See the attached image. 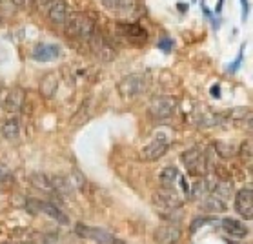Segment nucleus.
<instances>
[{"mask_svg":"<svg viewBox=\"0 0 253 244\" xmlns=\"http://www.w3.org/2000/svg\"><path fill=\"white\" fill-rule=\"evenodd\" d=\"M64 31L69 39H81V41H89V37L95 31V24L86 13H71L68 15L64 22Z\"/></svg>","mask_w":253,"mask_h":244,"instance_id":"obj_1","label":"nucleus"},{"mask_svg":"<svg viewBox=\"0 0 253 244\" xmlns=\"http://www.w3.org/2000/svg\"><path fill=\"white\" fill-rule=\"evenodd\" d=\"M182 163H184L188 173L193 177H202L206 173L208 168L211 166L208 151H202L201 148H190L182 153Z\"/></svg>","mask_w":253,"mask_h":244,"instance_id":"obj_2","label":"nucleus"},{"mask_svg":"<svg viewBox=\"0 0 253 244\" xmlns=\"http://www.w3.org/2000/svg\"><path fill=\"white\" fill-rule=\"evenodd\" d=\"M175 108H177V100L173 97H164L162 95V97H153L151 99L148 113L155 121H164V119H169L175 113Z\"/></svg>","mask_w":253,"mask_h":244,"instance_id":"obj_3","label":"nucleus"},{"mask_svg":"<svg viewBox=\"0 0 253 244\" xmlns=\"http://www.w3.org/2000/svg\"><path fill=\"white\" fill-rule=\"evenodd\" d=\"M146 91V77L144 75H127L119 82V93L124 99H135Z\"/></svg>","mask_w":253,"mask_h":244,"instance_id":"obj_4","label":"nucleus"},{"mask_svg":"<svg viewBox=\"0 0 253 244\" xmlns=\"http://www.w3.org/2000/svg\"><path fill=\"white\" fill-rule=\"evenodd\" d=\"M153 203L159 204L161 209H180L184 204V199L175 188H161L153 195Z\"/></svg>","mask_w":253,"mask_h":244,"instance_id":"obj_5","label":"nucleus"},{"mask_svg":"<svg viewBox=\"0 0 253 244\" xmlns=\"http://www.w3.org/2000/svg\"><path fill=\"white\" fill-rule=\"evenodd\" d=\"M89 47H91L93 55L100 60V62H110L115 58V49L111 47V44L106 39H104L100 33L97 31H93V35L89 37Z\"/></svg>","mask_w":253,"mask_h":244,"instance_id":"obj_6","label":"nucleus"},{"mask_svg":"<svg viewBox=\"0 0 253 244\" xmlns=\"http://www.w3.org/2000/svg\"><path fill=\"white\" fill-rule=\"evenodd\" d=\"M168 148H169V142H168L166 137H155L150 144H146L140 150V159L146 161V163H153V161H159L161 157L166 155Z\"/></svg>","mask_w":253,"mask_h":244,"instance_id":"obj_7","label":"nucleus"},{"mask_svg":"<svg viewBox=\"0 0 253 244\" xmlns=\"http://www.w3.org/2000/svg\"><path fill=\"white\" fill-rule=\"evenodd\" d=\"M235 211L246 221L253 219V190L250 186L242 188L235 195Z\"/></svg>","mask_w":253,"mask_h":244,"instance_id":"obj_8","label":"nucleus"},{"mask_svg":"<svg viewBox=\"0 0 253 244\" xmlns=\"http://www.w3.org/2000/svg\"><path fill=\"white\" fill-rule=\"evenodd\" d=\"M28 208L35 209V211H42V213H46L47 217L55 219V221L60 222V224H66V222H68V217L60 211V208H57L55 204L47 203V201H37V199H33V201L28 203Z\"/></svg>","mask_w":253,"mask_h":244,"instance_id":"obj_9","label":"nucleus"},{"mask_svg":"<svg viewBox=\"0 0 253 244\" xmlns=\"http://www.w3.org/2000/svg\"><path fill=\"white\" fill-rule=\"evenodd\" d=\"M75 232L84 239H91L97 244H111L113 243V235L108 233L102 228H93V226H84V224H77Z\"/></svg>","mask_w":253,"mask_h":244,"instance_id":"obj_10","label":"nucleus"},{"mask_svg":"<svg viewBox=\"0 0 253 244\" xmlns=\"http://www.w3.org/2000/svg\"><path fill=\"white\" fill-rule=\"evenodd\" d=\"M26 102V93L20 87H13L11 91H7L6 99H4V111L9 115H17L20 113Z\"/></svg>","mask_w":253,"mask_h":244,"instance_id":"obj_11","label":"nucleus"},{"mask_svg":"<svg viewBox=\"0 0 253 244\" xmlns=\"http://www.w3.org/2000/svg\"><path fill=\"white\" fill-rule=\"evenodd\" d=\"M226 121V115L222 113H215V111H197L193 115V122H195L199 128H213V126H219Z\"/></svg>","mask_w":253,"mask_h":244,"instance_id":"obj_12","label":"nucleus"},{"mask_svg":"<svg viewBox=\"0 0 253 244\" xmlns=\"http://www.w3.org/2000/svg\"><path fill=\"white\" fill-rule=\"evenodd\" d=\"M155 241L159 244H177L180 241V228L177 224H166L155 230Z\"/></svg>","mask_w":253,"mask_h":244,"instance_id":"obj_13","label":"nucleus"},{"mask_svg":"<svg viewBox=\"0 0 253 244\" xmlns=\"http://www.w3.org/2000/svg\"><path fill=\"white\" fill-rule=\"evenodd\" d=\"M220 226H222V230H224V232L233 239H244V237L250 235V228H248L244 222L237 221V219H231V217L222 219Z\"/></svg>","mask_w":253,"mask_h":244,"instance_id":"obj_14","label":"nucleus"},{"mask_svg":"<svg viewBox=\"0 0 253 244\" xmlns=\"http://www.w3.org/2000/svg\"><path fill=\"white\" fill-rule=\"evenodd\" d=\"M47 17L53 24H64L68 18V2L66 0H51L47 4Z\"/></svg>","mask_w":253,"mask_h":244,"instance_id":"obj_15","label":"nucleus"},{"mask_svg":"<svg viewBox=\"0 0 253 244\" xmlns=\"http://www.w3.org/2000/svg\"><path fill=\"white\" fill-rule=\"evenodd\" d=\"M60 57V47L55 44H39L33 49V58L37 62H49Z\"/></svg>","mask_w":253,"mask_h":244,"instance_id":"obj_16","label":"nucleus"},{"mask_svg":"<svg viewBox=\"0 0 253 244\" xmlns=\"http://www.w3.org/2000/svg\"><path fill=\"white\" fill-rule=\"evenodd\" d=\"M119 29H121V33L127 39H131L135 42H142L148 39V31L142 28V26H138V24H133V22H124V24H119Z\"/></svg>","mask_w":253,"mask_h":244,"instance_id":"obj_17","label":"nucleus"},{"mask_svg":"<svg viewBox=\"0 0 253 244\" xmlns=\"http://www.w3.org/2000/svg\"><path fill=\"white\" fill-rule=\"evenodd\" d=\"M58 87V75L55 71H49L41 79V95L44 99H53Z\"/></svg>","mask_w":253,"mask_h":244,"instance_id":"obj_18","label":"nucleus"},{"mask_svg":"<svg viewBox=\"0 0 253 244\" xmlns=\"http://www.w3.org/2000/svg\"><path fill=\"white\" fill-rule=\"evenodd\" d=\"M211 190H213V182L210 179H199L193 184L191 188V199H197V201H201V199H206L208 195H211Z\"/></svg>","mask_w":253,"mask_h":244,"instance_id":"obj_19","label":"nucleus"},{"mask_svg":"<svg viewBox=\"0 0 253 244\" xmlns=\"http://www.w3.org/2000/svg\"><path fill=\"white\" fill-rule=\"evenodd\" d=\"M0 131H2V137L7 140H17L18 137H20V121L18 119H7L4 124H2V128H0Z\"/></svg>","mask_w":253,"mask_h":244,"instance_id":"obj_20","label":"nucleus"},{"mask_svg":"<svg viewBox=\"0 0 253 244\" xmlns=\"http://www.w3.org/2000/svg\"><path fill=\"white\" fill-rule=\"evenodd\" d=\"M231 193H233V184L228 182V180H217V184H213V190H211L213 197H217L226 203L231 197Z\"/></svg>","mask_w":253,"mask_h":244,"instance_id":"obj_21","label":"nucleus"},{"mask_svg":"<svg viewBox=\"0 0 253 244\" xmlns=\"http://www.w3.org/2000/svg\"><path fill=\"white\" fill-rule=\"evenodd\" d=\"M29 180L35 188H39L42 192L53 193V186H51V177L46 173H33L29 175Z\"/></svg>","mask_w":253,"mask_h":244,"instance_id":"obj_22","label":"nucleus"},{"mask_svg":"<svg viewBox=\"0 0 253 244\" xmlns=\"http://www.w3.org/2000/svg\"><path fill=\"white\" fill-rule=\"evenodd\" d=\"M102 6L111 13H126L131 9V0H102Z\"/></svg>","mask_w":253,"mask_h":244,"instance_id":"obj_23","label":"nucleus"},{"mask_svg":"<svg viewBox=\"0 0 253 244\" xmlns=\"http://www.w3.org/2000/svg\"><path fill=\"white\" fill-rule=\"evenodd\" d=\"M178 169L175 166H168V168L162 169L161 173V184L162 188H173V184L178 180Z\"/></svg>","mask_w":253,"mask_h":244,"instance_id":"obj_24","label":"nucleus"},{"mask_svg":"<svg viewBox=\"0 0 253 244\" xmlns=\"http://www.w3.org/2000/svg\"><path fill=\"white\" fill-rule=\"evenodd\" d=\"M202 208L206 209V211H210V213H220V211L226 209V203L217 197H213V195H208L204 199V203H202Z\"/></svg>","mask_w":253,"mask_h":244,"instance_id":"obj_25","label":"nucleus"},{"mask_svg":"<svg viewBox=\"0 0 253 244\" xmlns=\"http://www.w3.org/2000/svg\"><path fill=\"white\" fill-rule=\"evenodd\" d=\"M215 151L217 155L222 159H231L233 155H237V148L231 142H224V140H219L215 142Z\"/></svg>","mask_w":253,"mask_h":244,"instance_id":"obj_26","label":"nucleus"},{"mask_svg":"<svg viewBox=\"0 0 253 244\" xmlns=\"http://www.w3.org/2000/svg\"><path fill=\"white\" fill-rule=\"evenodd\" d=\"M237 155H241L242 161H252V140H244L241 148L237 150Z\"/></svg>","mask_w":253,"mask_h":244,"instance_id":"obj_27","label":"nucleus"},{"mask_svg":"<svg viewBox=\"0 0 253 244\" xmlns=\"http://www.w3.org/2000/svg\"><path fill=\"white\" fill-rule=\"evenodd\" d=\"M11 180H13V175L9 171V168H7L6 164L0 163V184H9Z\"/></svg>","mask_w":253,"mask_h":244,"instance_id":"obj_28","label":"nucleus"},{"mask_svg":"<svg viewBox=\"0 0 253 244\" xmlns=\"http://www.w3.org/2000/svg\"><path fill=\"white\" fill-rule=\"evenodd\" d=\"M157 46H159V49H162L164 53H169L173 49V41L169 39V37H162Z\"/></svg>","mask_w":253,"mask_h":244,"instance_id":"obj_29","label":"nucleus"},{"mask_svg":"<svg viewBox=\"0 0 253 244\" xmlns=\"http://www.w3.org/2000/svg\"><path fill=\"white\" fill-rule=\"evenodd\" d=\"M244 47H246V44H242L241 51H239V57H237L235 60L231 62L230 68H228V71H230V73H235V71L239 70V68H241V64H242V49H244Z\"/></svg>","mask_w":253,"mask_h":244,"instance_id":"obj_30","label":"nucleus"},{"mask_svg":"<svg viewBox=\"0 0 253 244\" xmlns=\"http://www.w3.org/2000/svg\"><path fill=\"white\" fill-rule=\"evenodd\" d=\"M241 2H242V20L246 22L248 13H250V4H248V0H241Z\"/></svg>","mask_w":253,"mask_h":244,"instance_id":"obj_31","label":"nucleus"},{"mask_svg":"<svg viewBox=\"0 0 253 244\" xmlns=\"http://www.w3.org/2000/svg\"><path fill=\"white\" fill-rule=\"evenodd\" d=\"M13 4L18 7H28L33 4V0H13Z\"/></svg>","mask_w":253,"mask_h":244,"instance_id":"obj_32","label":"nucleus"},{"mask_svg":"<svg viewBox=\"0 0 253 244\" xmlns=\"http://www.w3.org/2000/svg\"><path fill=\"white\" fill-rule=\"evenodd\" d=\"M211 97H215V99H219L220 97V86L219 84H215V86L211 87Z\"/></svg>","mask_w":253,"mask_h":244,"instance_id":"obj_33","label":"nucleus"},{"mask_svg":"<svg viewBox=\"0 0 253 244\" xmlns=\"http://www.w3.org/2000/svg\"><path fill=\"white\" fill-rule=\"evenodd\" d=\"M178 182H180V186H182V192L188 195V192H190V190H188V182L184 180V177H178Z\"/></svg>","mask_w":253,"mask_h":244,"instance_id":"obj_34","label":"nucleus"},{"mask_svg":"<svg viewBox=\"0 0 253 244\" xmlns=\"http://www.w3.org/2000/svg\"><path fill=\"white\" fill-rule=\"evenodd\" d=\"M51 0H33V4L35 6H47Z\"/></svg>","mask_w":253,"mask_h":244,"instance_id":"obj_35","label":"nucleus"},{"mask_svg":"<svg viewBox=\"0 0 253 244\" xmlns=\"http://www.w3.org/2000/svg\"><path fill=\"white\" fill-rule=\"evenodd\" d=\"M177 6H178V11H182V13H184L186 9H188V4H184V2H178Z\"/></svg>","mask_w":253,"mask_h":244,"instance_id":"obj_36","label":"nucleus"},{"mask_svg":"<svg viewBox=\"0 0 253 244\" xmlns=\"http://www.w3.org/2000/svg\"><path fill=\"white\" fill-rule=\"evenodd\" d=\"M222 6H224V0H219V4H217V7H215V11L220 13L222 11Z\"/></svg>","mask_w":253,"mask_h":244,"instance_id":"obj_37","label":"nucleus"},{"mask_svg":"<svg viewBox=\"0 0 253 244\" xmlns=\"http://www.w3.org/2000/svg\"><path fill=\"white\" fill-rule=\"evenodd\" d=\"M111 244H129V243H126V241H121V239H113V243Z\"/></svg>","mask_w":253,"mask_h":244,"instance_id":"obj_38","label":"nucleus"},{"mask_svg":"<svg viewBox=\"0 0 253 244\" xmlns=\"http://www.w3.org/2000/svg\"><path fill=\"white\" fill-rule=\"evenodd\" d=\"M0 244H9V243H0Z\"/></svg>","mask_w":253,"mask_h":244,"instance_id":"obj_39","label":"nucleus"}]
</instances>
